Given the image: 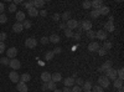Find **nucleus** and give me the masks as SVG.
<instances>
[{
	"label": "nucleus",
	"instance_id": "nucleus-50",
	"mask_svg": "<svg viewBox=\"0 0 124 92\" xmlns=\"http://www.w3.org/2000/svg\"><path fill=\"white\" fill-rule=\"evenodd\" d=\"M4 10H5V6H4V4H3V3H0V15H1V14L4 13Z\"/></svg>",
	"mask_w": 124,
	"mask_h": 92
},
{
	"label": "nucleus",
	"instance_id": "nucleus-29",
	"mask_svg": "<svg viewBox=\"0 0 124 92\" xmlns=\"http://www.w3.org/2000/svg\"><path fill=\"white\" fill-rule=\"evenodd\" d=\"M117 75H118V78L119 80H124V68L123 67L119 68V70H117Z\"/></svg>",
	"mask_w": 124,
	"mask_h": 92
},
{
	"label": "nucleus",
	"instance_id": "nucleus-53",
	"mask_svg": "<svg viewBox=\"0 0 124 92\" xmlns=\"http://www.w3.org/2000/svg\"><path fill=\"white\" fill-rule=\"evenodd\" d=\"M62 92H71V88L70 87H63V88H62Z\"/></svg>",
	"mask_w": 124,
	"mask_h": 92
},
{
	"label": "nucleus",
	"instance_id": "nucleus-40",
	"mask_svg": "<svg viewBox=\"0 0 124 92\" xmlns=\"http://www.w3.org/2000/svg\"><path fill=\"white\" fill-rule=\"evenodd\" d=\"M71 92H82V87H79V86H73L71 88Z\"/></svg>",
	"mask_w": 124,
	"mask_h": 92
},
{
	"label": "nucleus",
	"instance_id": "nucleus-31",
	"mask_svg": "<svg viewBox=\"0 0 124 92\" xmlns=\"http://www.w3.org/2000/svg\"><path fill=\"white\" fill-rule=\"evenodd\" d=\"M91 92H104V90H103L101 86L96 85V86H92V91Z\"/></svg>",
	"mask_w": 124,
	"mask_h": 92
},
{
	"label": "nucleus",
	"instance_id": "nucleus-6",
	"mask_svg": "<svg viewBox=\"0 0 124 92\" xmlns=\"http://www.w3.org/2000/svg\"><path fill=\"white\" fill-rule=\"evenodd\" d=\"M79 25H81V27H82V30L83 31H89V30H92V23L91 21H88V20H83L82 23H79Z\"/></svg>",
	"mask_w": 124,
	"mask_h": 92
},
{
	"label": "nucleus",
	"instance_id": "nucleus-32",
	"mask_svg": "<svg viewBox=\"0 0 124 92\" xmlns=\"http://www.w3.org/2000/svg\"><path fill=\"white\" fill-rule=\"evenodd\" d=\"M21 24H23V27L24 29H30L31 27V21H30V20H24Z\"/></svg>",
	"mask_w": 124,
	"mask_h": 92
},
{
	"label": "nucleus",
	"instance_id": "nucleus-15",
	"mask_svg": "<svg viewBox=\"0 0 124 92\" xmlns=\"http://www.w3.org/2000/svg\"><path fill=\"white\" fill-rule=\"evenodd\" d=\"M91 6L94 9V10H99L103 6V1H102V0H94V1L91 3Z\"/></svg>",
	"mask_w": 124,
	"mask_h": 92
},
{
	"label": "nucleus",
	"instance_id": "nucleus-16",
	"mask_svg": "<svg viewBox=\"0 0 124 92\" xmlns=\"http://www.w3.org/2000/svg\"><path fill=\"white\" fill-rule=\"evenodd\" d=\"M51 81H52V82H55V84L60 82V81H62V75L58 74V72L52 74V75H51Z\"/></svg>",
	"mask_w": 124,
	"mask_h": 92
},
{
	"label": "nucleus",
	"instance_id": "nucleus-30",
	"mask_svg": "<svg viewBox=\"0 0 124 92\" xmlns=\"http://www.w3.org/2000/svg\"><path fill=\"white\" fill-rule=\"evenodd\" d=\"M89 15H91V17H92V19H97L98 16H101V14H99L98 10H92Z\"/></svg>",
	"mask_w": 124,
	"mask_h": 92
},
{
	"label": "nucleus",
	"instance_id": "nucleus-43",
	"mask_svg": "<svg viewBox=\"0 0 124 92\" xmlns=\"http://www.w3.org/2000/svg\"><path fill=\"white\" fill-rule=\"evenodd\" d=\"M40 42L42 44V45H46V44L48 42V37H46V36H44V37H41V39H40Z\"/></svg>",
	"mask_w": 124,
	"mask_h": 92
},
{
	"label": "nucleus",
	"instance_id": "nucleus-26",
	"mask_svg": "<svg viewBox=\"0 0 124 92\" xmlns=\"http://www.w3.org/2000/svg\"><path fill=\"white\" fill-rule=\"evenodd\" d=\"M44 5H45L44 0H34V8L39 9V8H42Z\"/></svg>",
	"mask_w": 124,
	"mask_h": 92
},
{
	"label": "nucleus",
	"instance_id": "nucleus-44",
	"mask_svg": "<svg viewBox=\"0 0 124 92\" xmlns=\"http://www.w3.org/2000/svg\"><path fill=\"white\" fill-rule=\"evenodd\" d=\"M8 35L5 33H0V42H4V40H6Z\"/></svg>",
	"mask_w": 124,
	"mask_h": 92
},
{
	"label": "nucleus",
	"instance_id": "nucleus-49",
	"mask_svg": "<svg viewBox=\"0 0 124 92\" xmlns=\"http://www.w3.org/2000/svg\"><path fill=\"white\" fill-rule=\"evenodd\" d=\"M60 19H61L60 14H54V20H55V21H60Z\"/></svg>",
	"mask_w": 124,
	"mask_h": 92
},
{
	"label": "nucleus",
	"instance_id": "nucleus-59",
	"mask_svg": "<svg viewBox=\"0 0 124 92\" xmlns=\"http://www.w3.org/2000/svg\"><path fill=\"white\" fill-rule=\"evenodd\" d=\"M83 92H91V91H83Z\"/></svg>",
	"mask_w": 124,
	"mask_h": 92
},
{
	"label": "nucleus",
	"instance_id": "nucleus-18",
	"mask_svg": "<svg viewBox=\"0 0 124 92\" xmlns=\"http://www.w3.org/2000/svg\"><path fill=\"white\" fill-rule=\"evenodd\" d=\"M63 84L66 87H71V86H73L75 85V78L73 77H67L63 80Z\"/></svg>",
	"mask_w": 124,
	"mask_h": 92
},
{
	"label": "nucleus",
	"instance_id": "nucleus-38",
	"mask_svg": "<svg viewBox=\"0 0 124 92\" xmlns=\"http://www.w3.org/2000/svg\"><path fill=\"white\" fill-rule=\"evenodd\" d=\"M75 84H77V86L82 87L85 84V81H83V78H77V80H75Z\"/></svg>",
	"mask_w": 124,
	"mask_h": 92
},
{
	"label": "nucleus",
	"instance_id": "nucleus-37",
	"mask_svg": "<svg viewBox=\"0 0 124 92\" xmlns=\"http://www.w3.org/2000/svg\"><path fill=\"white\" fill-rule=\"evenodd\" d=\"M9 62H10V61L8 60V57H3V59H0V64L4 65V66H8V65H9Z\"/></svg>",
	"mask_w": 124,
	"mask_h": 92
},
{
	"label": "nucleus",
	"instance_id": "nucleus-52",
	"mask_svg": "<svg viewBox=\"0 0 124 92\" xmlns=\"http://www.w3.org/2000/svg\"><path fill=\"white\" fill-rule=\"evenodd\" d=\"M39 14H40L41 16H46V15H47V11H46V10H41V11H39Z\"/></svg>",
	"mask_w": 124,
	"mask_h": 92
},
{
	"label": "nucleus",
	"instance_id": "nucleus-48",
	"mask_svg": "<svg viewBox=\"0 0 124 92\" xmlns=\"http://www.w3.org/2000/svg\"><path fill=\"white\" fill-rule=\"evenodd\" d=\"M52 52H54L55 55H56V54H61V52H62V49H61V47H56Z\"/></svg>",
	"mask_w": 124,
	"mask_h": 92
},
{
	"label": "nucleus",
	"instance_id": "nucleus-23",
	"mask_svg": "<svg viewBox=\"0 0 124 92\" xmlns=\"http://www.w3.org/2000/svg\"><path fill=\"white\" fill-rule=\"evenodd\" d=\"M27 13H29V15H30L31 17H35V16H37V14H39V10H37L36 8H31V9L27 10Z\"/></svg>",
	"mask_w": 124,
	"mask_h": 92
},
{
	"label": "nucleus",
	"instance_id": "nucleus-35",
	"mask_svg": "<svg viewBox=\"0 0 124 92\" xmlns=\"http://www.w3.org/2000/svg\"><path fill=\"white\" fill-rule=\"evenodd\" d=\"M103 49H104L106 51L110 50V49H112V42H110V41H104V45H103Z\"/></svg>",
	"mask_w": 124,
	"mask_h": 92
},
{
	"label": "nucleus",
	"instance_id": "nucleus-13",
	"mask_svg": "<svg viewBox=\"0 0 124 92\" xmlns=\"http://www.w3.org/2000/svg\"><path fill=\"white\" fill-rule=\"evenodd\" d=\"M101 46H99V44L98 42H96V41H93V42H91L89 45H88V50L91 51V52H96V51H98V49H99Z\"/></svg>",
	"mask_w": 124,
	"mask_h": 92
},
{
	"label": "nucleus",
	"instance_id": "nucleus-47",
	"mask_svg": "<svg viewBox=\"0 0 124 92\" xmlns=\"http://www.w3.org/2000/svg\"><path fill=\"white\" fill-rule=\"evenodd\" d=\"M5 51V44L4 42H0V54H3Z\"/></svg>",
	"mask_w": 124,
	"mask_h": 92
},
{
	"label": "nucleus",
	"instance_id": "nucleus-56",
	"mask_svg": "<svg viewBox=\"0 0 124 92\" xmlns=\"http://www.w3.org/2000/svg\"><path fill=\"white\" fill-rule=\"evenodd\" d=\"M20 3H21L20 0H15V1H14V4H15V5H17V4H20Z\"/></svg>",
	"mask_w": 124,
	"mask_h": 92
},
{
	"label": "nucleus",
	"instance_id": "nucleus-17",
	"mask_svg": "<svg viewBox=\"0 0 124 92\" xmlns=\"http://www.w3.org/2000/svg\"><path fill=\"white\" fill-rule=\"evenodd\" d=\"M13 30H14V33H21L23 30H24V27H23V24L21 23H15L14 25H13Z\"/></svg>",
	"mask_w": 124,
	"mask_h": 92
},
{
	"label": "nucleus",
	"instance_id": "nucleus-42",
	"mask_svg": "<svg viewBox=\"0 0 124 92\" xmlns=\"http://www.w3.org/2000/svg\"><path fill=\"white\" fill-rule=\"evenodd\" d=\"M97 52L99 54V56H104V55L107 54V51H106L104 49H103V47H99V49H98V51H97Z\"/></svg>",
	"mask_w": 124,
	"mask_h": 92
},
{
	"label": "nucleus",
	"instance_id": "nucleus-10",
	"mask_svg": "<svg viewBox=\"0 0 124 92\" xmlns=\"http://www.w3.org/2000/svg\"><path fill=\"white\" fill-rule=\"evenodd\" d=\"M6 54H8L9 59H15L16 55H17V49L16 47H10V49H8Z\"/></svg>",
	"mask_w": 124,
	"mask_h": 92
},
{
	"label": "nucleus",
	"instance_id": "nucleus-14",
	"mask_svg": "<svg viewBox=\"0 0 124 92\" xmlns=\"http://www.w3.org/2000/svg\"><path fill=\"white\" fill-rule=\"evenodd\" d=\"M96 37L98 40H107V31H104V30H99V31L96 33Z\"/></svg>",
	"mask_w": 124,
	"mask_h": 92
},
{
	"label": "nucleus",
	"instance_id": "nucleus-19",
	"mask_svg": "<svg viewBox=\"0 0 124 92\" xmlns=\"http://www.w3.org/2000/svg\"><path fill=\"white\" fill-rule=\"evenodd\" d=\"M48 41H51V42H54V44H58V42L61 41V37H60L58 35L54 34V35H51V36L48 37Z\"/></svg>",
	"mask_w": 124,
	"mask_h": 92
},
{
	"label": "nucleus",
	"instance_id": "nucleus-34",
	"mask_svg": "<svg viewBox=\"0 0 124 92\" xmlns=\"http://www.w3.org/2000/svg\"><path fill=\"white\" fill-rule=\"evenodd\" d=\"M47 90H56V84L52 82V81H50V82H47Z\"/></svg>",
	"mask_w": 124,
	"mask_h": 92
},
{
	"label": "nucleus",
	"instance_id": "nucleus-7",
	"mask_svg": "<svg viewBox=\"0 0 124 92\" xmlns=\"http://www.w3.org/2000/svg\"><path fill=\"white\" fill-rule=\"evenodd\" d=\"M9 78H10V81H11V82L17 84L19 81H20V76H19V74H17V71H11V72L9 74Z\"/></svg>",
	"mask_w": 124,
	"mask_h": 92
},
{
	"label": "nucleus",
	"instance_id": "nucleus-54",
	"mask_svg": "<svg viewBox=\"0 0 124 92\" xmlns=\"http://www.w3.org/2000/svg\"><path fill=\"white\" fill-rule=\"evenodd\" d=\"M42 91H48L47 90V84H42Z\"/></svg>",
	"mask_w": 124,
	"mask_h": 92
},
{
	"label": "nucleus",
	"instance_id": "nucleus-24",
	"mask_svg": "<svg viewBox=\"0 0 124 92\" xmlns=\"http://www.w3.org/2000/svg\"><path fill=\"white\" fill-rule=\"evenodd\" d=\"M113 85H114V87L118 90V88H120V87H123V80H119L118 77L113 81Z\"/></svg>",
	"mask_w": 124,
	"mask_h": 92
},
{
	"label": "nucleus",
	"instance_id": "nucleus-12",
	"mask_svg": "<svg viewBox=\"0 0 124 92\" xmlns=\"http://www.w3.org/2000/svg\"><path fill=\"white\" fill-rule=\"evenodd\" d=\"M41 80H42V82H44V84L50 82V81H51V74L47 72V71L42 72V74H41Z\"/></svg>",
	"mask_w": 124,
	"mask_h": 92
},
{
	"label": "nucleus",
	"instance_id": "nucleus-57",
	"mask_svg": "<svg viewBox=\"0 0 124 92\" xmlns=\"http://www.w3.org/2000/svg\"><path fill=\"white\" fill-rule=\"evenodd\" d=\"M118 90H119L118 92H124V88H123V87H120V88H118Z\"/></svg>",
	"mask_w": 124,
	"mask_h": 92
},
{
	"label": "nucleus",
	"instance_id": "nucleus-45",
	"mask_svg": "<svg viewBox=\"0 0 124 92\" xmlns=\"http://www.w3.org/2000/svg\"><path fill=\"white\" fill-rule=\"evenodd\" d=\"M9 11H10V13H15V11H16V5H15V4L10 5V6H9Z\"/></svg>",
	"mask_w": 124,
	"mask_h": 92
},
{
	"label": "nucleus",
	"instance_id": "nucleus-46",
	"mask_svg": "<svg viewBox=\"0 0 124 92\" xmlns=\"http://www.w3.org/2000/svg\"><path fill=\"white\" fill-rule=\"evenodd\" d=\"M82 6H83L85 9H89V8H91V1H88V0H87V1H83Z\"/></svg>",
	"mask_w": 124,
	"mask_h": 92
},
{
	"label": "nucleus",
	"instance_id": "nucleus-11",
	"mask_svg": "<svg viewBox=\"0 0 124 92\" xmlns=\"http://www.w3.org/2000/svg\"><path fill=\"white\" fill-rule=\"evenodd\" d=\"M17 85V91L19 92H27V85L25 82H23V81H19V82L16 84Z\"/></svg>",
	"mask_w": 124,
	"mask_h": 92
},
{
	"label": "nucleus",
	"instance_id": "nucleus-8",
	"mask_svg": "<svg viewBox=\"0 0 124 92\" xmlns=\"http://www.w3.org/2000/svg\"><path fill=\"white\" fill-rule=\"evenodd\" d=\"M66 26H67V29H70V30H75V29H77V26H78V21H77V20H73V19H70L66 23Z\"/></svg>",
	"mask_w": 124,
	"mask_h": 92
},
{
	"label": "nucleus",
	"instance_id": "nucleus-1",
	"mask_svg": "<svg viewBox=\"0 0 124 92\" xmlns=\"http://www.w3.org/2000/svg\"><path fill=\"white\" fill-rule=\"evenodd\" d=\"M114 17L113 16H109V20L106 23V25H104V31L107 30V31H109V33H113L116 30V27H114Z\"/></svg>",
	"mask_w": 124,
	"mask_h": 92
},
{
	"label": "nucleus",
	"instance_id": "nucleus-27",
	"mask_svg": "<svg viewBox=\"0 0 124 92\" xmlns=\"http://www.w3.org/2000/svg\"><path fill=\"white\" fill-rule=\"evenodd\" d=\"M61 19L63 20V21H66V23H67L68 20L71 19V13H70V11H65L63 14L61 15Z\"/></svg>",
	"mask_w": 124,
	"mask_h": 92
},
{
	"label": "nucleus",
	"instance_id": "nucleus-55",
	"mask_svg": "<svg viewBox=\"0 0 124 92\" xmlns=\"http://www.w3.org/2000/svg\"><path fill=\"white\" fill-rule=\"evenodd\" d=\"M66 27H67V26H66V24H65V23H62V24L60 25V29H66Z\"/></svg>",
	"mask_w": 124,
	"mask_h": 92
},
{
	"label": "nucleus",
	"instance_id": "nucleus-58",
	"mask_svg": "<svg viewBox=\"0 0 124 92\" xmlns=\"http://www.w3.org/2000/svg\"><path fill=\"white\" fill-rule=\"evenodd\" d=\"M54 92H62V90H58V88H56V90H55Z\"/></svg>",
	"mask_w": 124,
	"mask_h": 92
},
{
	"label": "nucleus",
	"instance_id": "nucleus-3",
	"mask_svg": "<svg viewBox=\"0 0 124 92\" xmlns=\"http://www.w3.org/2000/svg\"><path fill=\"white\" fill-rule=\"evenodd\" d=\"M106 77L108 78V80H113L114 81L116 78H117V70L116 68H109L108 71H106Z\"/></svg>",
	"mask_w": 124,
	"mask_h": 92
},
{
	"label": "nucleus",
	"instance_id": "nucleus-21",
	"mask_svg": "<svg viewBox=\"0 0 124 92\" xmlns=\"http://www.w3.org/2000/svg\"><path fill=\"white\" fill-rule=\"evenodd\" d=\"M30 80H31L30 74H26V72H25V74H23L21 76H20V81H23V82H25V84H26V82H29Z\"/></svg>",
	"mask_w": 124,
	"mask_h": 92
},
{
	"label": "nucleus",
	"instance_id": "nucleus-41",
	"mask_svg": "<svg viewBox=\"0 0 124 92\" xmlns=\"http://www.w3.org/2000/svg\"><path fill=\"white\" fill-rule=\"evenodd\" d=\"M6 21H8L6 15H5V14H1V15H0V23H1V24H5Z\"/></svg>",
	"mask_w": 124,
	"mask_h": 92
},
{
	"label": "nucleus",
	"instance_id": "nucleus-28",
	"mask_svg": "<svg viewBox=\"0 0 124 92\" xmlns=\"http://www.w3.org/2000/svg\"><path fill=\"white\" fill-rule=\"evenodd\" d=\"M54 56H55V54L52 52V51H47V52L45 54V59L47 60V61H51L54 59Z\"/></svg>",
	"mask_w": 124,
	"mask_h": 92
},
{
	"label": "nucleus",
	"instance_id": "nucleus-2",
	"mask_svg": "<svg viewBox=\"0 0 124 92\" xmlns=\"http://www.w3.org/2000/svg\"><path fill=\"white\" fill-rule=\"evenodd\" d=\"M109 85H110V81H109L106 76H101V77L98 78V86H101L103 90H104V88H108Z\"/></svg>",
	"mask_w": 124,
	"mask_h": 92
},
{
	"label": "nucleus",
	"instance_id": "nucleus-25",
	"mask_svg": "<svg viewBox=\"0 0 124 92\" xmlns=\"http://www.w3.org/2000/svg\"><path fill=\"white\" fill-rule=\"evenodd\" d=\"M82 90H85V91H91V90H92V82H91V81H85L83 86H82Z\"/></svg>",
	"mask_w": 124,
	"mask_h": 92
},
{
	"label": "nucleus",
	"instance_id": "nucleus-20",
	"mask_svg": "<svg viewBox=\"0 0 124 92\" xmlns=\"http://www.w3.org/2000/svg\"><path fill=\"white\" fill-rule=\"evenodd\" d=\"M16 20H17V23H23L25 20V13L24 11H17L16 13Z\"/></svg>",
	"mask_w": 124,
	"mask_h": 92
},
{
	"label": "nucleus",
	"instance_id": "nucleus-39",
	"mask_svg": "<svg viewBox=\"0 0 124 92\" xmlns=\"http://www.w3.org/2000/svg\"><path fill=\"white\" fill-rule=\"evenodd\" d=\"M87 36L89 39H96V33L93 30H89V31H87Z\"/></svg>",
	"mask_w": 124,
	"mask_h": 92
},
{
	"label": "nucleus",
	"instance_id": "nucleus-9",
	"mask_svg": "<svg viewBox=\"0 0 124 92\" xmlns=\"http://www.w3.org/2000/svg\"><path fill=\"white\" fill-rule=\"evenodd\" d=\"M109 68H112V62L110 61H106L101 67H98V71L99 72H106V71H108Z\"/></svg>",
	"mask_w": 124,
	"mask_h": 92
},
{
	"label": "nucleus",
	"instance_id": "nucleus-22",
	"mask_svg": "<svg viewBox=\"0 0 124 92\" xmlns=\"http://www.w3.org/2000/svg\"><path fill=\"white\" fill-rule=\"evenodd\" d=\"M109 10H110V9H109L108 6L103 5V6L98 10V11H99V14H101V15H107V14H109Z\"/></svg>",
	"mask_w": 124,
	"mask_h": 92
},
{
	"label": "nucleus",
	"instance_id": "nucleus-5",
	"mask_svg": "<svg viewBox=\"0 0 124 92\" xmlns=\"http://www.w3.org/2000/svg\"><path fill=\"white\" fill-rule=\"evenodd\" d=\"M9 66L15 71V70H19L20 67H21V62H20V61H19L17 59H13V60H10Z\"/></svg>",
	"mask_w": 124,
	"mask_h": 92
},
{
	"label": "nucleus",
	"instance_id": "nucleus-33",
	"mask_svg": "<svg viewBox=\"0 0 124 92\" xmlns=\"http://www.w3.org/2000/svg\"><path fill=\"white\" fill-rule=\"evenodd\" d=\"M65 35H66V37H73V31L66 27L65 29Z\"/></svg>",
	"mask_w": 124,
	"mask_h": 92
},
{
	"label": "nucleus",
	"instance_id": "nucleus-51",
	"mask_svg": "<svg viewBox=\"0 0 124 92\" xmlns=\"http://www.w3.org/2000/svg\"><path fill=\"white\" fill-rule=\"evenodd\" d=\"M73 39H75V40H79V39H81V34H79V33L73 34Z\"/></svg>",
	"mask_w": 124,
	"mask_h": 92
},
{
	"label": "nucleus",
	"instance_id": "nucleus-4",
	"mask_svg": "<svg viewBox=\"0 0 124 92\" xmlns=\"http://www.w3.org/2000/svg\"><path fill=\"white\" fill-rule=\"evenodd\" d=\"M25 45H26V47H29V49H35L36 45H37V40L34 39V37H29V39H26Z\"/></svg>",
	"mask_w": 124,
	"mask_h": 92
},
{
	"label": "nucleus",
	"instance_id": "nucleus-36",
	"mask_svg": "<svg viewBox=\"0 0 124 92\" xmlns=\"http://www.w3.org/2000/svg\"><path fill=\"white\" fill-rule=\"evenodd\" d=\"M24 6L29 10V9H31V8H34V0L32 1H26V3H24Z\"/></svg>",
	"mask_w": 124,
	"mask_h": 92
}]
</instances>
